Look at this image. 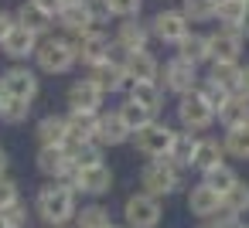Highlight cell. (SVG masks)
I'll list each match as a JSON object with an SVG mask.
<instances>
[{
	"label": "cell",
	"instance_id": "6da1fadb",
	"mask_svg": "<svg viewBox=\"0 0 249 228\" xmlns=\"http://www.w3.org/2000/svg\"><path fill=\"white\" fill-rule=\"evenodd\" d=\"M35 211L38 218L48 225V228H58V225H69L75 218V191L69 187V180H52L38 191L35 197Z\"/></svg>",
	"mask_w": 249,
	"mask_h": 228
},
{
	"label": "cell",
	"instance_id": "7a4b0ae2",
	"mask_svg": "<svg viewBox=\"0 0 249 228\" xmlns=\"http://www.w3.org/2000/svg\"><path fill=\"white\" fill-rule=\"evenodd\" d=\"M140 187H143V194H150V197H167V194H174L178 187H181V170L167 160V157H160V160H150L143 170H140Z\"/></svg>",
	"mask_w": 249,
	"mask_h": 228
},
{
	"label": "cell",
	"instance_id": "3957f363",
	"mask_svg": "<svg viewBox=\"0 0 249 228\" xmlns=\"http://www.w3.org/2000/svg\"><path fill=\"white\" fill-rule=\"evenodd\" d=\"M35 58H38V68L48 72V75H65V72L79 62L72 41H65V38H48V41H41V45L35 48Z\"/></svg>",
	"mask_w": 249,
	"mask_h": 228
},
{
	"label": "cell",
	"instance_id": "277c9868",
	"mask_svg": "<svg viewBox=\"0 0 249 228\" xmlns=\"http://www.w3.org/2000/svg\"><path fill=\"white\" fill-rule=\"evenodd\" d=\"M123 218H126V228H157L160 218H164V208L157 197L150 194H130L126 204H123Z\"/></svg>",
	"mask_w": 249,
	"mask_h": 228
},
{
	"label": "cell",
	"instance_id": "5b68a950",
	"mask_svg": "<svg viewBox=\"0 0 249 228\" xmlns=\"http://www.w3.org/2000/svg\"><path fill=\"white\" fill-rule=\"evenodd\" d=\"M171 143H174V130L164 126V123H157V119L133 133V147H137L143 157H150V160L167 157V153H171Z\"/></svg>",
	"mask_w": 249,
	"mask_h": 228
},
{
	"label": "cell",
	"instance_id": "8992f818",
	"mask_svg": "<svg viewBox=\"0 0 249 228\" xmlns=\"http://www.w3.org/2000/svg\"><path fill=\"white\" fill-rule=\"evenodd\" d=\"M38 75L28 68V65H14L7 68L4 75H0V92L11 96V99H21V102H31L38 96Z\"/></svg>",
	"mask_w": 249,
	"mask_h": 228
},
{
	"label": "cell",
	"instance_id": "52a82bcc",
	"mask_svg": "<svg viewBox=\"0 0 249 228\" xmlns=\"http://www.w3.org/2000/svg\"><path fill=\"white\" fill-rule=\"evenodd\" d=\"M69 187L79 194H109V187H113V170L106 167V163H96V167H86V170H72L69 174Z\"/></svg>",
	"mask_w": 249,
	"mask_h": 228
},
{
	"label": "cell",
	"instance_id": "ba28073f",
	"mask_svg": "<svg viewBox=\"0 0 249 228\" xmlns=\"http://www.w3.org/2000/svg\"><path fill=\"white\" fill-rule=\"evenodd\" d=\"M72 48H75V58H82V65H92V68L109 58V38L96 28L86 31V34H75Z\"/></svg>",
	"mask_w": 249,
	"mask_h": 228
},
{
	"label": "cell",
	"instance_id": "9c48e42d",
	"mask_svg": "<svg viewBox=\"0 0 249 228\" xmlns=\"http://www.w3.org/2000/svg\"><path fill=\"white\" fill-rule=\"evenodd\" d=\"M164 89L178 92V96H188L198 89V65L184 62V58H171L164 65Z\"/></svg>",
	"mask_w": 249,
	"mask_h": 228
},
{
	"label": "cell",
	"instance_id": "30bf717a",
	"mask_svg": "<svg viewBox=\"0 0 249 228\" xmlns=\"http://www.w3.org/2000/svg\"><path fill=\"white\" fill-rule=\"evenodd\" d=\"M178 119H181L184 130H208V126L215 123V113L205 106V99H201L198 92H188V96H181V102H178Z\"/></svg>",
	"mask_w": 249,
	"mask_h": 228
},
{
	"label": "cell",
	"instance_id": "8fae6325",
	"mask_svg": "<svg viewBox=\"0 0 249 228\" xmlns=\"http://www.w3.org/2000/svg\"><path fill=\"white\" fill-rule=\"evenodd\" d=\"M150 24H154L150 31H154L160 41H167V45H181V41L191 34V24L184 21V14H181V11H160Z\"/></svg>",
	"mask_w": 249,
	"mask_h": 228
},
{
	"label": "cell",
	"instance_id": "7c38bea8",
	"mask_svg": "<svg viewBox=\"0 0 249 228\" xmlns=\"http://www.w3.org/2000/svg\"><path fill=\"white\" fill-rule=\"evenodd\" d=\"M38 170L52 180H69V174H72L69 150L65 147H41L38 150Z\"/></svg>",
	"mask_w": 249,
	"mask_h": 228
},
{
	"label": "cell",
	"instance_id": "4fadbf2b",
	"mask_svg": "<svg viewBox=\"0 0 249 228\" xmlns=\"http://www.w3.org/2000/svg\"><path fill=\"white\" fill-rule=\"evenodd\" d=\"M239 51H242V34L239 31H215L208 34V58L212 62H239Z\"/></svg>",
	"mask_w": 249,
	"mask_h": 228
},
{
	"label": "cell",
	"instance_id": "5bb4252c",
	"mask_svg": "<svg viewBox=\"0 0 249 228\" xmlns=\"http://www.w3.org/2000/svg\"><path fill=\"white\" fill-rule=\"evenodd\" d=\"M130 140V130L123 126V119L116 113H106V116H96V133H92V143L99 147H120Z\"/></svg>",
	"mask_w": 249,
	"mask_h": 228
},
{
	"label": "cell",
	"instance_id": "9a60e30c",
	"mask_svg": "<svg viewBox=\"0 0 249 228\" xmlns=\"http://www.w3.org/2000/svg\"><path fill=\"white\" fill-rule=\"evenodd\" d=\"M69 106H72L75 113H96V109L103 106V92L96 89L92 79H79V82H72V89H69Z\"/></svg>",
	"mask_w": 249,
	"mask_h": 228
},
{
	"label": "cell",
	"instance_id": "2e32d148",
	"mask_svg": "<svg viewBox=\"0 0 249 228\" xmlns=\"http://www.w3.org/2000/svg\"><path fill=\"white\" fill-rule=\"evenodd\" d=\"M0 48H4V55H11V58H28L38 48V34H31L28 28L14 24L4 38H0Z\"/></svg>",
	"mask_w": 249,
	"mask_h": 228
},
{
	"label": "cell",
	"instance_id": "e0dca14e",
	"mask_svg": "<svg viewBox=\"0 0 249 228\" xmlns=\"http://www.w3.org/2000/svg\"><path fill=\"white\" fill-rule=\"evenodd\" d=\"M126 82H157V58L147 51H130L123 62Z\"/></svg>",
	"mask_w": 249,
	"mask_h": 228
},
{
	"label": "cell",
	"instance_id": "ac0fdd59",
	"mask_svg": "<svg viewBox=\"0 0 249 228\" xmlns=\"http://www.w3.org/2000/svg\"><path fill=\"white\" fill-rule=\"evenodd\" d=\"M188 211H191L195 218H215V214L222 211V194H215V191L205 187V184H195L191 194H188Z\"/></svg>",
	"mask_w": 249,
	"mask_h": 228
},
{
	"label": "cell",
	"instance_id": "d6986e66",
	"mask_svg": "<svg viewBox=\"0 0 249 228\" xmlns=\"http://www.w3.org/2000/svg\"><path fill=\"white\" fill-rule=\"evenodd\" d=\"M147 38H150V28L140 24L137 17H130V21H123L120 31H116V48H123L126 55H130V51H147Z\"/></svg>",
	"mask_w": 249,
	"mask_h": 228
},
{
	"label": "cell",
	"instance_id": "ffe728a7",
	"mask_svg": "<svg viewBox=\"0 0 249 228\" xmlns=\"http://www.w3.org/2000/svg\"><path fill=\"white\" fill-rule=\"evenodd\" d=\"M89 79L96 82V89H99L103 96H106V92H120V89H126V75H123V65H120V62H113V58H106L103 65H96Z\"/></svg>",
	"mask_w": 249,
	"mask_h": 228
},
{
	"label": "cell",
	"instance_id": "44dd1931",
	"mask_svg": "<svg viewBox=\"0 0 249 228\" xmlns=\"http://www.w3.org/2000/svg\"><path fill=\"white\" fill-rule=\"evenodd\" d=\"M222 157H225L222 143H218V140H212V136H205V140H198V143H195V153H191V167L205 174V170L218 167V163H222Z\"/></svg>",
	"mask_w": 249,
	"mask_h": 228
},
{
	"label": "cell",
	"instance_id": "7402d4cb",
	"mask_svg": "<svg viewBox=\"0 0 249 228\" xmlns=\"http://www.w3.org/2000/svg\"><path fill=\"white\" fill-rule=\"evenodd\" d=\"M96 116L99 113H69L65 116V130H69V140L65 143H86V140H92V133H96Z\"/></svg>",
	"mask_w": 249,
	"mask_h": 228
},
{
	"label": "cell",
	"instance_id": "603a6c76",
	"mask_svg": "<svg viewBox=\"0 0 249 228\" xmlns=\"http://www.w3.org/2000/svg\"><path fill=\"white\" fill-rule=\"evenodd\" d=\"M52 14H45L38 4H35V0H24V4H21V11H18V21L14 24H21V28H28L31 34H45L48 28H52Z\"/></svg>",
	"mask_w": 249,
	"mask_h": 228
},
{
	"label": "cell",
	"instance_id": "cb8c5ba5",
	"mask_svg": "<svg viewBox=\"0 0 249 228\" xmlns=\"http://www.w3.org/2000/svg\"><path fill=\"white\" fill-rule=\"evenodd\" d=\"M69 150V160H72V170H86V167H96L103 163V147L86 140V143H65Z\"/></svg>",
	"mask_w": 249,
	"mask_h": 228
},
{
	"label": "cell",
	"instance_id": "d4e9b609",
	"mask_svg": "<svg viewBox=\"0 0 249 228\" xmlns=\"http://www.w3.org/2000/svg\"><path fill=\"white\" fill-rule=\"evenodd\" d=\"M215 17L229 28V31H239L246 28V17H249V7L242 4V0H218L215 4Z\"/></svg>",
	"mask_w": 249,
	"mask_h": 228
},
{
	"label": "cell",
	"instance_id": "484cf974",
	"mask_svg": "<svg viewBox=\"0 0 249 228\" xmlns=\"http://www.w3.org/2000/svg\"><path fill=\"white\" fill-rule=\"evenodd\" d=\"M126 89H130V102H137L150 113H157L160 102H164V92H160L157 82H126Z\"/></svg>",
	"mask_w": 249,
	"mask_h": 228
},
{
	"label": "cell",
	"instance_id": "4316f807",
	"mask_svg": "<svg viewBox=\"0 0 249 228\" xmlns=\"http://www.w3.org/2000/svg\"><path fill=\"white\" fill-rule=\"evenodd\" d=\"M58 21H62V28H65L69 34H86V31H92V17H89V11H86L82 0L69 4V7L58 14Z\"/></svg>",
	"mask_w": 249,
	"mask_h": 228
},
{
	"label": "cell",
	"instance_id": "83f0119b",
	"mask_svg": "<svg viewBox=\"0 0 249 228\" xmlns=\"http://www.w3.org/2000/svg\"><path fill=\"white\" fill-rule=\"evenodd\" d=\"M38 140H41V147H65V140H69L65 119L62 116H45L38 123Z\"/></svg>",
	"mask_w": 249,
	"mask_h": 228
},
{
	"label": "cell",
	"instance_id": "f1b7e54d",
	"mask_svg": "<svg viewBox=\"0 0 249 228\" xmlns=\"http://www.w3.org/2000/svg\"><path fill=\"white\" fill-rule=\"evenodd\" d=\"M215 116L225 123V130H232V126H246V123H249V102H246L242 96H229V102H225Z\"/></svg>",
	"mask_w": 249,
	"mask_h": 228
},
{
	"label": "cell",
	"instance_id": "f546056e",
	"mask_svg": "<svg viewBox=\"0 0 249 228\" xmlns=\"http://www.w3.org/2000/svg\"><path fill=\"white\" fill-rule=\"evenodd\" d=\"M222 211L225 214H235V218H242L246 211H249V184H242V180H235L225 194H222Z\"/></svg>",
	"mask_w": 249,
	"mask_h": 228
},
{
	"label": "cell",
	"instance_id": "4dcf8cb0",
	"mask_svg": "<svg viewBox=\"0 0 249 228\" xmlns=\"http://www.w3.org/2000/svg\"><path fill=\"white\" fill-rule=\"evenodd\" d=\"M239 75H242V65H239V62H212V75H208V82L222 85L225 92H235Z\"/></svg>",
	"mask_w": 249,
	"mask_h": 228
},
{
	"label": "cell",
	"instance_id": "1f68e13d",
	"mask_svg": "<svg viewBox=\"0 0 249 228\" xmlns=\"http://www.w3.org/2000/svg\"><path fill=\"white\" fill-rule=\"evenodd\" d=\"M178 48H181V55H178V58H184V62H191V65L212 62V58H208V38H205V34H188Z\"/></svg>",
	"mask_w": 249,
	"mask_h": 228
},
{
	"label": "cell",
	"instance_id": "d6a6232c",
	"mask_svg": "<svg viewBox=\"0 0 249 228\" xmlns=\"http://www.w3.org/2000/svg\"><path fill=\"white\" fill-rule=\"evenodd\" d=\"M116 116L123 119V126L130 130V136H133L137 130H143L147 123H154V113H150V109H143V106H137V102H123Z\"/></svg>",
	"mask_w": 249,
	"mask_h": 228
},
{
	"label": "cell",
	"instance_id": "836d02e7",
	"mask_svg": "<svg viewBox=\"0 0 249 228\" xmlns=\"http://www.w3.org/2000/svg\"><path fill=\"white\" fill-rule=\"evenodd\" d=\"M195 136L191 133H174V143H171V153H167V160L181 170V167H191V153H195Z\"/></svg>",
	"mask_w": 249,
	"mask_h": 228
},
{
	"label": "cell",
	"instance_id": "e575fe53",
	"mask_svg": "<svg viewBox=\"0 0 249 228\" xmlns=\"http://www.w3.org/2000/svg\"><path fill=\"white\" fill-rule=\"evenodd\" d=\"M222 150L232 153V157H239V160H249V123H246V126H232V130L225 133Z\"/></svg>",
	"mask_w": 249,
	"mask_h": 228
},
{
	"label": "cell",
	"instance_id": "d590c367",
	"mask_svg": "<svg viewBox=\"0 0 249 228\" xmlns=\"http://www.w3.org/2000/svg\"><path fill=\"white\" fill-rule=\"evenodd\" d=\"M28 116H31V102H21V99H11V96L0 92V119H4V123L18 126V123H24Z\"/></svg>",
	"mask_w": 249,
	"mask_h": 228
},
{
	"label": "cell",
	"instance_id": "8d00e7d4",
	"mask_svg": "<svg viewBox=\"0 0 249 228\" xmlns=\"http://www.w3.org/2000/svg\"><path fill=\"white\" fill-rule=\"evenodd\" d=\"M235 180H239V174H235L232 167H225V163H218V167H212V170H205V180H201V184H205V187H212L215 194H225V191H229V187H232Z\"/></svg>",
	"mask_w": 249,
	"mask_h": 228
},
{
	"label": "cell",
	"instance_id": "74e56055",
	"mask_svg": "<svg viewBox=\"0 0 249 228\" xmlns=\"http://www.w3.org/2000/svg\"><path fill=\"white\" fill-rule=\"evenodd\" d=\"M109 211L103 204H89L82 211H75V228H109Z\"/></svg>",
	"mask_w": 249,
	"mask_h": 228
},
{
	"label": "cell",
	"instance_id": "f35d334b",
	"mask_svg": "<svg viewBox=\"0 0 249 228\" xmlns=\"http://www.w3.org/2000/svg\"><path fill=\"white\" fill-rule=\"evenodd\" d=\"M184 21H212L215 17V0H184Z\"/></svg>",
	"mask_w": 249,
	"mask_h": 228
},
{
	"label": "cell",
	"instance_id": "ab89813d",
	"mask_svg": "<svg viewBox=\"0 0 249 228\" xmlns=\"http://www.w3.org/2000/svg\"><path fill=\"white\" fill-rule=\"evenodd\" d=\"M195 92L205 99V106H208L212 113H218V109L229 102V96H235V92H225V89H222V85H215V82H205V85H201V89H195Z\"/></svg>",
	"mask_w": 249,
	"mask_h": 228
},
{
	"label": "cell",
	"instance_id": "60d3db41",
	"mask_svg": "<svg viewBox=\"0 0 249 228\" xmlns=\"http://www.w3.org/2000/svg\"><path fill=\"white\" fill-rule=\"evenodd\" d=\"M28 225V208L18 201L14 208H4L0 211V228H24Z\"/></svg>",
	"mask_w": 249,
	"mask_h": 228
},
{
	"label": "cell",
	"instance_id": "b9f144b4",
	"mask_svg": "<svg viewBox=\"0 0 249 228\" xmlns=\"http://www.w3.org/2000/svg\"><path fill=\"white\" fill-rule=\"evenodd\" d=\"M140 4H143V0H106L109 14H116V17H123V21L137 17V14H140Z\"/></svg>",
	"mask_w": 249,
	"mask_h": 228
},
{
	"label": "cell",
	"instance_id": "7bdbcfd3",
	"mask_svg": "<svg viewBox=\"0 0 249 228\" xmlns=\"http://www.w3.org/2000/svg\"><path fill=\"white\" fill-rule=\"evenodd\" d=\"M18 201H21L18 184H14L11 177H0V211H4V208H14Z\"/></svg>",
	"mask_w": 249,
	"mask_h": 228
},
{
	"label": "cell",
	"instance_id": "ee69618b",
	"mask_svg": "<svg viewBox=\"0 0 249 228\" xmlns=\"http://www.w3.org/2000/svg\"><path fill=\"white\" fill-rule=\"evenodd\" d=\"M82 4H86V11H89L92 24H99V21H106V17H109V7H106V0H82Z\"/></svg>",
	"mask_w": 249,
	"mask_h": 228
},
{
	"label": "cell",
	"instance_id": "f6af8a7d",
	"mask_svg": "<svg viewBox=\"0 0 249 228\" xmlns=\"http://www.w3.org/2000/svg\"><path fill=\"white\" fill-rule=\"evenodd\" d=\"M208 228H246V221H242V218H235V214L218 211V214L212 218V225H208Z\"/></svg>",
	"mask_w": 249,
	"mask_h": 228
},
{
	"label": "cell",
	"instance_id": "bcb514c9",
	"mask_svg": "<svg viewBox=\"0 0 249 228\" xmlns=\"http://www.w3.org/2000/svg\"><path fill=\"white\" fill-rule=\"evenodd\" d=\"M35 4L45 11V14H52V17H58L65 7H69V0H35Z\"/></svg>",
	"mask_w": 249,
	"mask_h": 228
},
{
	"label": "cell",
	"instance_id": "7dc6e473",
	"mask_svg": "<svg viewBox=\"0 0 249 228\" xmlns=\"http://www.w3.org/2000/svg\"><path fill=\"white\" fill-rule=\"evenodd\" d=\"M235 96H242V99L249 102V68H242V75H239V85H235Z\"/></svg>",
	"mask_w": 249,
	"mask_h": 228
},
{
	"label": "cell",
	"instance_id": "c3c4849f",
	"mask_svg": "<svg viewBox=\"0 0 249 228\" xmlns=\"http://www.w3.org/2000/svg\"><path fill=\"white\" fill-rule=\"evenodd\" d=\"M11 28H14V17H11V14H4V11H0V38H4V34H7Z\"/></svg>",
	"mask_w": 249,
	"mask_h": 228
},
{
	"label": "cell",
	"instance_id": "681fc988",
	"mask_svg": "<svg viewBox=\"0 0 249 228\" xmlns=\"http://www.w3.org/2000/svg\"><path fill=\"white\" fill-rule=\"evenodd\" d=\"M7 163H11V157H7L4 147H0V177H7Z\"/></svg>",
	"mask_w": 249,
	"mask_h": 228
},
{
	"label": "cell",
	"instance_id": "f907efd6",
	"mask_svg": "<svg viewBox=\"0 0 249 228\" xmlns=\"http://www.w3.org/2000/svg\"><path fill=\"white\" fill-rule=\"evenodd\" d=\"M242 31H246V34H249V17H246V28H242Z\"/></svg>",
	"mask_w": 249,
	"mask_h": 228
},
{
	"label": "cell",
	"instance_id": "816d5d0a",
	"mask_svg": "<svg viewBox=\"0 0 249 228\" xmlns=\"http://www.w3.org/2000/svg\"><path fill=\"white\" fill-rule=\"evenodd\" d=\"M242 4H246V7H249V0H242Z\"/></svg>",
	"mask_w": 249,
	"mask_h": 228
},
{
	"label": "cell",
	"instance_id": "f5cc1de1",
	"mask_svg": "<svg viewBox=\"0 0 249 228\" xmlns=\"http://www.w3.org/2000/svg\"><path fill=\"white\" fill-rule=\"evenodd\" d=\"M109 228H120V225H109Z\"/></svg>",
	"mask_w": 249,
	"mask_h": 228
},
{
	"label": "cell",
	"instance_id": "db71d44e",
	"mask_svg": "<svg viewBox=\"0 0 249 228\" xmlns=\"http://www.w3.org/2000/svg\"><path fill=\"white\" fill-rule=\"evenodd\" d=\"M58 228H69V225H58Z\"/></svg>",
	"mask_w": 249,
	"mask_h": 228
},
{
	"label": "cell",
	"instance_id": "11a10c76",
	"mask_svg": "<svg viewBox=\"0 0 249 228\" xmlns=\"http://www.w3.org/2000/svg\"><path fill=\"white\" fill-rule=\"evenodd\" d=\"M201 228H208V225H201Z\"/></svg>",
	"mask_w": 249,
	"mask_h": 228
},
{
	"label": "cell",
	"instance_id": "9f6ffc18",
	"mask_svg": "<svg viewBox=\"0 0 249 228\" xmlns=\"http://www.w3.org/2000/svg\"><path fill=\"white\" fill-rule=\"evenodd\" d=\"M246 228H249V225H246Z\"/></svg>",
	"mask_w": 249,
	"mask_h": 228
}]
</instances>
